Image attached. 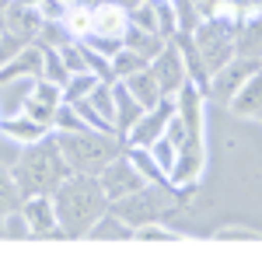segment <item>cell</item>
<instances>
[{
  "label": "cell",
  "instance_id": "obj_1",
  "mask_svg": "<svg viewBox=\"0 0 262 262\" xmlns=\"http://www.w3.org/2000/svg\"><path fill=\"white\" fill-rule=\"evenodd\" d=\"M56 203V217H60V231L67 238H88V231L98 224V217L112 206L105 196L98 175H70L60 189L53 192Z\"/></svg>",
  "mask_w": 262,
  "mask_h": 262
},
{
  "label": "cell",
  "instance_id": "obj_2",
  "mask_svg": "<svg viewBox=\"0 0 262 262\" xmlns=\"http://www.w3.org/2000/svg\"><path fill=\"white\" fill-rule=\"evenodd\" d=\"M70 175L74 171L63 158L56 133H49L39 143H28L14 161V179H18L25 196H53Z\"/></svg>",
  "mask_w": 262,
  "mask_h": 262
},
{
  "label": "cell",
  "instance_id": "obj_3",
  "mask_svg": "<svg viewBox=\"0 0 262 262\" xmlns=\"http://www.w3.org/2000/svg\"><path fill=\"white\" fill-rule=\"evenodd\" d=\"M60 150L70 171L77 175H101V168L119 150V133H98V129H77V133H56Z\"/></svg>",
  "mask_w": 262,
  "mask_h": 262
},
{
  "label": "cell",
  "instance_id": "obj_4",
  "mask_svg": "<svg viewBox=\"0 0 262 262\" xmlns=\"http://www.w3.org/2000/svg\"><path fill=\"white\" fill-rule=\"evenodd\" d=\"M234 28H238V21H227L221 14H210V18H203L196 25L192 42H196V53H200L206 77L234 60Z\"/></svg>",
  "mask_w": 262,
  "mask_h": 262
},
{
  "label": "cell",
  "instance_id": "obj_5",
  "mask_svg": "<svg viewBox=\"0 0 262 262\" xmlns=\"http://www.w3.org/2000/svg\"><path fill=\"white\" fill-rule=\"evenodd\" d=\"M164 206H168V200H164L161 185H143V189H137V192H129V196H122V200L112 203V210H116L133 231L143 227V224H150V221H161Z\"/></svg>",
  "mask_w": 262,
  "mask_h": 262
},
{
  "label": "cell",
  "instance_id": "obj_6",
  "mask_svg": "<svg viewBox=\"0 0 262 262\" xmlns=\"http://www.w3.org/2000/svg\"><path fill=\"white\" fill-rule=\"evenodd\" d=\"M262 63L259 60H242V56H234V60L221 67L217 74H210V84H206V95L213 101H221V105H231V98L238 95V88H242L255 70H259Z\"/></svg>",
  "mask_w": 262,
  "mask_h": 262
},
{
  "label": "cell",
  "instance_id": "obj_7",
  "mask_svg": "<svg viewBox=\"0 0 262 262\" xmlns=\"http://www.w3.org/2000/svg\"><path fill=\"white\" fill-rule=\"evenodd\" d=\"M98 179H101V189H105V196H108L112 203L147 185V182H143V175L137 171V164L129 161V154H116L112 161L101 168Z\"/></svg>",
  "mask_w": 262,
  "mask_h": 262
},
{
  "label": "cell",
  "instance_id": "obj_8",
  "mask_svg": "<svg viewBox=\"0 0 262 262\" xmlns=\"http://www.w3.org/2000/svg\"><path fill=\"white\" fill-rule=\"evenodd\" d=\"M150 70H154V77H158V84H161L164 98H175L179 88L189 81V63H185V56H182V49H179V42H175V39H171L161 53L150 60Z\"/></svg>",
  "mask_w": 262,
  "mask_h": 262
},
{
  "label": "cell",
  "instance_id": "obj_9",
  "mask_svg": "<svg viewBox=\"0 0 262 262\" xmlns=\"http://www.w3.org/2000/svg\"><path fill=\"white\" fill-rule=\"evenodd\" d=\"M175 112H179V119L185 122V129H189L192 140H203V137H206V91H203L192 77L179 88V95H175Z\"/></svg>",
  "mask_w": 262,
  "mask_h": 262
},
{
  "label": "cell",
  "instance_id": "obj_10",
  "mask_svg": "<svg viewBox=\"0 0 262 262\" xmlns=\"http://www.w3.org/2000/svg\"><path fill=\"white\" fill-rule=\"evenodd\" d=\"M171 116H175V98H164V101H158L154 108H147L140 119H137V126L122 137L126 147H150L158 137H164V129H168V119H171Z\"/></svg>",
  "mask_w": 262,
  "mask_h": 262
},
{
  "label": "cell",
  "instance_id": "obj_11",
  "mask_svg": "<svg viewBox=\"0 0 262 262\" xmlns=\"http://www.w3.org/2000/svg\"><path fill=\"white\" fill-rule=\"evenodd\" d=\"M21 213H25V221H28V227H32V238H53V234H63L53 196H25Z\"/></svg>",
  "mask_w": 262,
  "mask_h": 262
},
{
  "label": "cell",
  "instance_id": "obj_12",
  "mask_svg": "<svg viewBox=\"0 0 262 262\" xmlns=\"http://www.w3.org/2000/svg\"><path fill=\"white\" fill-rule=\"evenodd\" d=\"M60 105H63V88L53 84V81H46V77H39L35 88H32V95H28V101H25V112L35 116L39 122H46V126L53 129V119H56Z\"/></svg>",
  "mask_w": 262,
  "mask_h": 262
},
{
  "label": "cell",
  "instance_id": "obj_13",
  "mask_svg": "<svg viewBox=\"0 0 262 262\" xmlns=\"http://www.w3.org/2000/svg\"><path fill=\"white\" fill-rule=\"evenodd\" d=\"M42 18L39 7H32V4H21V0H11V7H7V18H4V32H11V35H21L25 42H35L42 32Z\"/></svg>",
  "mask_w": 262,
  "mask_h": 262
},
{
  "label": "cell",
  "instance_id": "obj_14",
  "mask_svg": "<svg viewBox=\"0 0 262 262\" xmlns=\"http://www.w3.org/2000/svg\"><path fill=\"white\" fill-rule=\"evenodd\" d=\"M0 133L7 137L11 143H21V147H28V143H39L46 140L53 129L39 122L35 116H28V112H18V116H7V119L0 122Z\"/></svg>",
  "mask_w": 262,
  "mask_h": 262
},
{
  "label": "cell",
  "instance_id": "obj_15",
  "mask_svg": "<svg viewBox=\"0 0 262 262\" xmlns=\"http://www.w3.org/2000/svg\"><path fill=\"white\" fill-rule=\"evenodd\" d=\"M129 28V7H122L116 0L95 4V32L91 35H105V39H122Z\"/></svg>",
  "mask_w": 262,
  "mask_h": 262
},
{
  "label": "cell",
  "instance_id": "obj_16",
  "mask_svg": "<svg viewBox=\"0 0 262 262\" xmlns=\"http://www.w3.org/2000/svg\"><path fill=\"white\" fill-rule=\"evenodd\" d=\"M234 56L262 63V14H248L234 28Z\"/></svg>",
  "mask_w": 262,
  "mask_h": 262
},
{
  "label": "cell",
  "instance_id": "obj_17",
  "mask_svg": "<svg viewBox=\"0 0 262 262\" xmlns=\"http://www.w3.org/2000/svg\"><path fill=\"white\" fill-rule=\"evenodd\" d=\"M227 108L242 119H262V67L238 88V95L231 98Z\"/></svg>",
  "mask_w": 262,
  "mask_h": 262
},
{
  "label": "cell",
  "instance_id": "obj_18",
  "mask_svg": "<svg viewBox=\"0 0 262 262\" xmlns=\"http://www.w3.org/2000/svg\"><path fill=\"white\" fill-rule=\"evenodd\" d=\"M112 91H116V133H119V137H126V133L137 126V119H140L147 108L133 98V91H129L122 81L112 84Z\"/></svg>",
  "mask_w": 262,
  "mask_h": 262
},
{
  "label": "cell",
  "instance_id": "obj_19",
  "mask_svg": "<svg viewBox=\"0 0 262 262\" xmlns=\"http://www.w3.org/2000/svg\"><path fill=\"white\" fill-rule=\"evenodd\" d=\"M35 81H39V77H14V81L0 84V116H4V119L25 112V101H28V95H32Z\"/></svg>",
  "mask_w": 262,
  "mask_h": 262
},
{
  "label": "cell",
  "instance_id": "obj_20",
  "mask_svg": "<svg viewBox=\"0 0 262 262\" xmlns=\"http://www.w3.org/2000/svg\"><path fill=\"white\" fill-rule=\"evenodd\" d=\"M122 84L133 91V98L140 101L143 108H154L158 101H164V91H161V84H158V77H154V70H150V63L143 70H137V74H129Z\"/></svg>",
  "mask_w": 262,
  "mask_h": 262
},
{
  "label": "cell",
  "instance_id": "obj_21",
  "mask_svg": "<svg viewBox=\"0 0 262 262\" xmlns=\"http://www.w3.org/2000/svg\"><path fill=\"white\" fill-rule=\"evenodd\" d=\"M88 238H91V242H126V238H133V227L108 206V210L98 217V224L88 231Z\"/></svg>",
  "mask_w": 262,
  "mask_h": 262
},
{
  "label": "cell",
  "instance_id": "obj_22",
  "mask_svg": "<svg viewBox=\"0 0 262 262\" xmlns=\"http://www.w3.org/2000/svg\"><path fill=\"white\" fill-rule=\"evenodd\" d=\"M168 42L171 39H161V35H154V32H140V28H133V25H129L126 35H122V46L133 49V53H140V56H147V60H154Z\"/></svg>",
  "mask_w": 262,
  "mask_h": 262
},
{
  "label": "cell",
  "instance_id": "obj_23",
  "mask_svg": "<svg viewBox=\"0 0 262 262\" xmlns=\"http://www.w3.org/2000/svg\"><path fill=\"white\" fill-rule=\"evenodd\" d=\"M21 203H25V192H21L18 179H14V168L11 164H0V217L21 210Z\"/></svg>",
  "mask_w": 262,
  "mask_h": 262
},
{
  "label": "cell",
  "instance_id": "obj_24",
  "mask_svg": "<svg viewBox=\"0 0 262 262\" xmlns=\"http://www.w3.org/2000/svg\"><path fill=\"white\" fill-rule=\"evenodd\" d=\"M126 154H129V161L137 164V171L143 175V182H147V185H168V175L161 171V164L154 161L150 147H129Z\"/></svg>",
  "mask_w": 262,
  "mask_h": 262
},
{
  "label": "cell",
  "instance_id": "obj_25",
  "mask_svg": "<svg viewBox=\"0 0 262 262\" xmlns=\"http://www.w3.org/2000/svg\"><path fill=\"white\" fill-rule=\"evenodd\" d=\"M63 25H67V32H70L74 39H88V35L95 32V7H91V4L70 7L67 18H63Z\"/></svg>",
  "mask_w": 262,
  "mask_h": 262
},
{
  "label": "cell",
  "instance_id": "obj_26",
  "mask_svg": "<svg viewBox=\"0 0 262 262\" xmlns=\"http://www.w3.org/2000/svg\"><path fill=\"white\" fill-rule=\"evenodd\" d=\"M129 25L140 28V32H154V35H161V25H158V4H154V0H140V4H133V7H129ZM161 39H164V35H161Z\"/></svg>",
  "mask_w": 262,
  "mask_h": 262
},
{
  "label": "cell",
  "instance_id": "obj_27",
  "mask_svg": "<svg viewBox=\"0 0 262 262\" xmlns=\"http://www.w3.org/2000/svg\"><path fill=\"white\" fill-rule=\"evenodd\" d=\"M147 63H150L147 56H140V53H133V49H126V46H122L119 53L112 56V74H116V81H126L129 74H137V70H143Z\"/></svg>",
  "mask_w": 262,
  "mask_h": 262
},
{
  "label": "cell",
  "instance_id": "obj_28",
  "mask_svg": "<svg viewBox=\"0 0 262 262\" xmlns=\"http://www.w3.org/2000/svg\"><path fill=\"white\" fill-rule=\"evenodd\" d=\"M95 84H98V77H95L91 70L70 74V81L63 84V101H81V98H88V95L95 91Z\"/></svg>",
  "mask_w": 262,
  "mask_h": 262
},
{
  "label": "cell",
  "instance_id": "obj_29",
  "mask_svg": "<svg viewBox=\"0 0 262 262\" xmlns=\"http://www.w3.org/2000/svg\"><path fill=\"white\" fill-rule=\"evenodd\" d=\"M150 154H154V161L161 164V171L168 175V182H171V171H175V164H179V143L168 140V137H158V140L150 143Z\"/></svg>",
  "mask_w": 262,
  "mask_h": 262
},
{
  "label": "cell",
  "instance_id": "obj_30",
  "mask_svg": "<svg viewBox=\"0 0 262 262\" xmlns=\"http://www.w3.org/2000/svg\"><path fill=\"white\" fill-rule=\"evenodd\" d=\"M77 129H91V126H88V122L81 119L77 105L63 101V105H60V112H56V119H53V133H77Z\"/></svg>",
  "mask_w": 262,
  "mask_h": 262
},
{
  "label": "cell",
  "instance_id": "obj_31",
  "mask_svg": "<svg viewBox=\"0 0 262 262\" xmlns=\"http://www.w3.org/2000/svg\"><path fill=\"white\" fill-rule=\"evenodd\" d=\"M42 49H46V46H42ZM42 77H46V81H53V84H67L70 81V70H67V63L60 60V53H56V49H46V67H42Z\"/></svg>",
  "mask_w": 262,
  "mask_h": 262
},
{
  "label": "cell",
  "instance_id": "obj_32",
  "mask_svg": "<svg viewBox=\"0 0 262 262\" xmlns=\"http://www.w3.org/2000/svg\"><path fill=\"white\" fill-rule=\"evenodd\" d=\"M4 238H11V242H21V238H32V227L25 221V213L14 210V213H7L4 217Z\"/></svg>",
  "mask_w": 262,
  "mask_h": 262
},
{
  "label": "cell",
  "instance_id": "obj_33",
  "mask_svg": "<svg viewBox=\"0 0 262 262\" xmlns=\"http://www.w3.org/2000/svg\"><path fill=\"white\" fill-rule=\"evenodd\" d=\"M133 238L137 242H175V231H168L161 221H150V224H143V227H137Z\"/></svg>",
  "mask_w": 262,
  "mask_h": 262
},
{
  "label": "cell",
  "instance_id": "obj_34",
  "mask_svg": "<svg viewBox=\"0 0 262 262\" xmlns=\"http://www.w3.org/2000/svg\"><path fill=\"white\" fill-rule=\"evenodd\" d=\"M25 46H28V42L21 39V35H11V32H0V70H4L7 63L14 60V56H18V53L25 49Z\"/></svg>",
  "mask_w": 262,
  "mask_h": 262
},
{
  "label": "cell",
  "instance_id": "obj_35",
  "mask_svg": "<svg viewBox=\"0 0 262 262\" xmlns=\"http://www.w3.org/2000/svg\"><path fill=\"white\" fill-rule=\"evenodd\" d=\"M39 11H42V18H46V21H63L70 7H67L63 0H42V4H39Z\"/></svg>",
  "mask_w": 262,
  "mask_h": 262
},
{
  "label": "cell",
  "instance_id": "obj_36",
  "mask_svg": "<svg viewBox=\"0 0 262 262\" xmlns=\"http://www.w3.org/2000/svg\"><path fill=\"white\" fill-rule=\"evenodd\" d=\"M227 238H248V242H255L259 234L255 231H245V227H221L217 231V242H227Z\"/></svg>",
  "mask_w": 262,
  "mask_h": 262
},
{
  "label": "cell",
  "instance_id": "obj_37",
  "mask_svg": "<svg viewBox=\"0 0 262 262\" xmlns=\"http://www.w3.org/2000/svg\"><path fill=\"white\" fill-rule=\"evenodd\" d=\"M63 4H67V7H77V4H84V0H63Z\"/></svg>",
  "mask_w": 262,
  "mask_h": 262
},
{
  "label": "cell",
  "instance_id": "obj_38",
  "mask_svg": "<svg viewBox=\"0 0 262 262\" xmlns=\"http://www.w3.org/2000/svg\"><path fill=\"white\" fill-rule=\"evenodd\" d=\"M21 4H32V7H39V4H42V0H21Z\"/></svg>",
  "mask_w": 262,
  "mask_h": 262
}]
</instances>
